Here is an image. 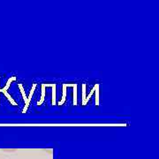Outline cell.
Returning <instances> with one entry per match:
<instances>
[{"instance_id":"9","label":"cell","mask_w":159,"mask_h":159,"mask_svg":"<svg viewBox=\"0 0 159 159\" xmlns=\"http://www.w3.org/2000/svg\"><path fill=\"white\" fill-rule=\"evenodd\" d=\"M83 94H82V104L85 105V100H86V86L85 84H83Z\"/></svg>"},{"instance_id":"2","label":"cell","mask_w":159,"mask_h":159,"mask_svg":"<svg viewBox=\"0 0 159 159\" xmlns=\"http://www.w3.org/2000/svg\"><path fill=\"white\" fill-rule=\"evenodd\" d=\"M45 87H52V105L56 104V84H44Z\"/></svg>"},{"instance_id":"6","label":"cell","mask_w":159,"mask_h":159,"mask_svg":"<svg viewBox=\"0 0 159 159\" xmlns=\"http://www.w3.org/2000/svg\"><path fill=\"white\" fill-rule=\"evenodd\" d=\"M16 80V77H14V76H13V77H11V78H10V79L8 80V81H7V84H6V88H5V89H1L0 91H1V92H5L6 89H9V86H10V84H11V81H12V80Z\"/></svg>"},{"instance_id":"1","label":"cell","mask_w":159,"mask_h":159,"mask_svg":"<svg viewBox=\"0 0 159 159\" xmlns=\"http://www.w3.org/2000/svg\"><path fill=\"white\" fill-rule=\"evenodd\" d=\"M35 87H36V84H34L33 85V88H32V89L30 90V94H29V99L27 100V102L25 103V107L23 109V113H25L26 111H27V110H28V107H29V102H30V100H31V98H32V96H33V94H34V89H35Z\"/></svg>"},{"instance_id":"5","label":"cell","mask_w":159,"mask_h":159,"mask_svg":"<svg viewBox=\"0 0 159 159\" xmlns=\"http://www.w3.org/2000/svg\"><path fill=\"white\" fill-rule=\"evenodd\" d=\"M45 85L44 84H42V97H41V100H40L39 102H37V104L38 105H41L43 102V100H44V96H45Z\"/></svg>"},{"instance_id":"8","label":"cell","mask_w":159,"mask_h":159,"mask_svg":"<svg viewBox=\"0 0 159 159\" xmlns=\"http://www.w3.org/2000/svg\"><path fill=\"white\" fill-rule=\"evenodd\" d=\"M19 88H20V92H21V94H22V97H23V99H24V101H25V103L27 102V97H26V94H25V91L23 89L22 86L20 85V84H19Z\"/></svg>"},{"instance_id":"10","label":"cell","mask_w":159,"mask_h":159,"mask_svg":"<svg viewBox=\"0 0 159 159\" xmlns=\"http://www.w3.org/2000/svg\"><path fill=\"white\" fill-rule=\"evenodd\" d=\"M4 93H5V95H6V97L8 98V100H9V101H10V102H11V104H13V105H17V104H16V102L13 101V99L11 98V96H10L9 94H7L6 92H4Z\"/></svg>"},{"instance_id":"4","label":"cell","mask_w":159,"mask_h":159,"mask_svg":"<svg viewBox=\"0 0 159 159\" xmlns=\"http://www.w3.org/2000/svg\"><path fill=\"white\" fill-rule=\"evenodd\" d=\"M66 84H63V96H62V100L58 102V105H62L65 100H66Z\"/></svg>"},{"instance_id":"3","label":"cell","mask_w":159,"mask_h":159,"mask_svg":"<svg viewBox=\"0 0 159 159\" xmlns=\"http://www.w3.org/2000/svg\"><path fill=\"white\" fill-rule=\"evenodd\" d=\"M66 87H73L74 88V104H77V84H66Z\"/></svg>"},{"instance_id":"7","label":"cell","mask_w":159,"mask_h":159,"mask_svg":"<svg viewBox=\"0 0 159 159\" xmlns=\"http://www.w3.org/2000/svg\"><path fill=\"white\" fill-rule=\"evenodd\" d=\"M98 87L99 85L97 84V88H96V105L98 106V103H99V89H98Z\"/></svg>"}]
</instances>
